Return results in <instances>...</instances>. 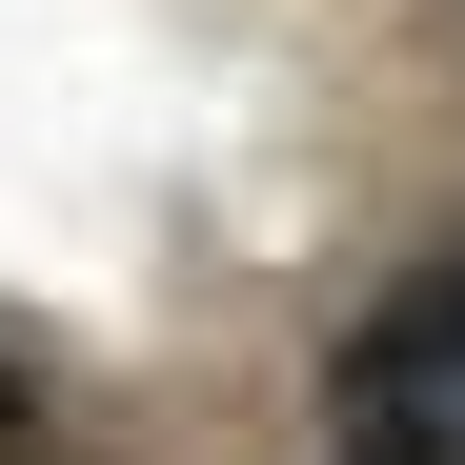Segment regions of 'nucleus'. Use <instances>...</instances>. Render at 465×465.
I'll use <instances>...</instances> for the list:
<instances>
[{
	"instance_id": "obj_1",
	"label": "nucleus",
	"mask_w": 465,
	"mask_h": 465,
	"mask_svg": "<svg viewBox=\"0 0 465 465\" xmlns=\"http://www.w3.org/2000/svg\"><path fill=\"white\" fill-rule=\"evenodd\" d=\"M324 465H465V263L384 283L324 364Z\"/></svg>"
},
{
	"instance_id": "obj_2",
	"label": "nucleus",
	"mask_w": 465,
	"mask_h": 465,
	"mask_svg": "<svg viewBox=\"0 0 465 465\" xmlns=\"http://www.w3.org/2000/svg\"><path fill=\"white\" fill-rule=\"evenodd\" d=\"M21 425H41V405H21V364H0V445H21Z\"/></svg>"
}]
</instances>
